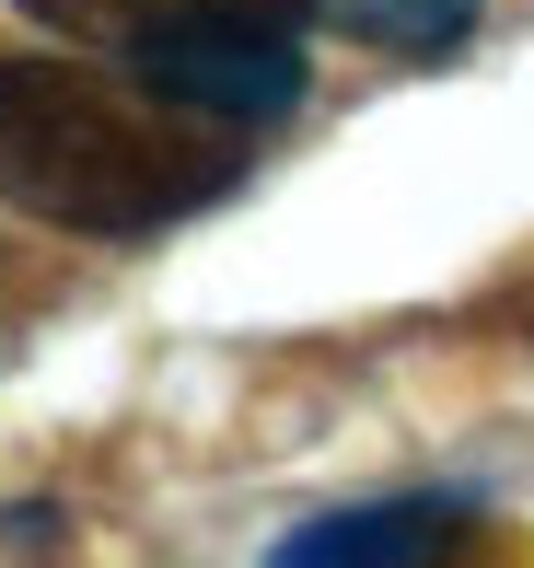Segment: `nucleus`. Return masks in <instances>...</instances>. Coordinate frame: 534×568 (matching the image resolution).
Here are the masks:
<instances>
[{
    "instance_id": "f257e3e1",
    "label": "nucleus",
    "mask_w": 534,
    "mask_h": 568,
    "mask_svg": "<svg viewBox=\"0 0 534 568\" xmlns=\"http://www.w3.org/2000/svg\"><path fill=\"white\" fill-rule=\"evenodd\" d=\"M233 186V116L174 105L140 70L0 59V197L59 232H163Z\"/></svg>"
},
{
    "instance_id": "f03ea898",
    "label": "nucleus",
    "mask_w": 534,
    "mask_h": 568,
    "mask_svg": "<svg viewBox=\"0 0 534 568\" xmlns=\"http://www.w3.org/2000/svg\"><path fill=\"white\" fill-rule=\"evenodd\" d=\"M47 36L163 82L174 105L268 128L302 105V12L314 0H12Z\"/></svg>"
},
{
    "instance_id": "7ed1b4c3",
    "label": "nucleus",
    "mask_w": 534,
    "mask_h": 568,
    "mask_svg": "<svg viewBox=\"0 0 534 568\" xmlns=\"http://www.w3.org/2000/svg\"><path fill=\"white\" fill-rule=\"evenodd\" d=\"M453 534H465V510H453V499H406V510H337V523H302V534H279V557H291V568H349V557H442Z\"/></svg>"
},
{
    "instance_id": "20e7f679",
    "label": "nucleus",
    "mask_w": 534,
    "mask_h": 568,
    "mask_svg": "<svg viewBox=\"0 0 534 568\" xmlns=\"http://www.w3.org/2000/svg\"><path fill=\"white\" fill-rule=\"evenodd\" d=\"M325 23H349V36L372 47H406V59H430V47H465L476 36V0H314Z\"/></svg>"
}]
</instances>
